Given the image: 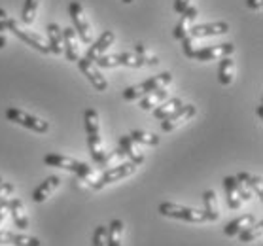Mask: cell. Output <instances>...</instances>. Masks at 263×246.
<instances>
[{"mask_svg":"<svg viewBox=\"0 0 263 246\" xmlns=\"http://www.w3.org/2000/svg\"><path fill=\"white\" fill-rule=\"evenodd\" d=\"M239 182H242L250 192H254L257 195V199H263V180L261 176H252L248 173H239L235 176Z\"/></svg>","mask_w":263,"mask_h":246,"instance_id":"d4e9b609","label":"cell"},{"mask_svg":"<svg viewBox=\"0 0 263 246\" xmlns=\"http://www.w3.org/2000/svg\"><path fill=\"white\" fill-rule=\"evenodd\" d=\"M135 173H137V165H135V163H131V161L120 163V165H116V167L108 168L106 173L102 174L101 178L93 184V187H95V190H102V187L108 186V184L120 182V180H123V178H127V176H133Z\"/></svg>","mask_w":263,"mask_h":246,"instance_id":"9c48e42d","label":"cell"},{"mask_svg":"<svg viewBox=\"0 0 263 246\" xmlns=\"http://www.w3.org/2000/svg\"><path fill=\"white\" fill-rule=\"evenodd\" d=\"M38 6H40V0H25L23 13H21V19L23 23L32 25L36 19V12H38Z\"/></svg>","mask_w":263,"mask_h":246,"instance_id":"1f68e13d","label":"cell"},{"mask_svg":"<svg viewBox=\"0 0 263 246\" xmlns=\"http://www.w3.org/2000/svg\"><path fill=\"white\" fill-rule=\"evenodd\" d=\"M168 91H165V87H161V89L154 91V93H148V95H144L142 99H140V102H138V106L142 110H146V112H149L152 108H156V106H159L165 99H167Z\"/></svg>","mask_w":263,"mask_h":246,"instance_id":"cb8c5ba5","label":"cell"},{"mask_svg":"<svg viewBox=\"0 0 263 246\" xmlns=\"http://www.w3.org/2000/svg\"><path fill=\"white\" fill-rule=\"evenodd\" d=\"M6 118L10 121H13V123H19L21 127L30 129V131H34V133H48L49 131L48 121L40 120V118H36V116L27 114V112H23V110H19V108H8Z\"/></svg>","mask_w":263,"mask_h":246,"instance_id":"52a82bcc","label":"cell"},{"mask_svg":"<svg viewBox=\"0 0 263 246\" xmlns=\"http://www.w3.org/2000/svg\"><path fill=\"white\" fill-rule=\"evenodd\" d=\"M0 184H2V176H0Z\"/></svg>","mask_w":263,"mask_h":246,"instance_id":"ee69618b","label":"cell"},{"mask_svg":"<svg viewBox=\"0 0 263 246\" xmlns=\"http://www.w3.org/2000/svg\"><path fill=\"white\" fill-rule=\"evenodd\" d=\"M239 195H240L242 201H250L252 199V192L245 186V184H242V182H239Z\"/></svg>","mask_w":263,"mask_h":246,"instance_id":"74e56055","label":"cell"},{"mask_svg":"<svg viewBox=\"0 0 263 246\" xmlns=\"http://www.w3.org/2000/svg\"><path fill=\"white\" fill-rule=\"evenodd\" d=\"M6 214H8V201L6 199H2V201H0V223L4 222Z\"/></svg>","mask_w":263,"mask_h":246,"instance_id":"ab89813d","label":"cell"},{"mask_svg":"<svg viewBox=\"0 0 263 246\" xmlns=\"http://www.w3.org/2000/svg\"><path fill=\"white\" fill-rule=\"evenodd\" d=\"M218 78L221 85H231L235 78V63L231 57H223L220 59V70H218Z\"/></svg>","mask_w":263,"mask_h":246,"instance_id":"484cf974","label":"cell"},{"mask_svg":"<svg viewBox=\"0 0 263 246\" xmlns=\"http://www.w3.org/2000/svg\"><path fill=\"white\" fill-rule=\"evenodd\" d=\"M229 32V23L226 21H216V23H204V25H193L192 29L187 30V36H192L193 40L199 38H209V36H220Z\"/></svg>","mask_w":263,"mask_h":246,"instance_id":"4fadbf2b","label":"cell"},{"mask_svg":"<svg viewBox=\"0 0 263 246\" xmlns=\"http://www.w3.org/2000/svg\"><path fill=\"white\" fill-rule=\"evenodd\" d=\"M106 237H108V229L106 225H99L93 233V246H106Z\"/></svg>","mask_w":263,"mask_h":246,"instance_id":"e575fe53","label":"cell"},{"mask_svg":"<svg viewBox=\"0 0 263 246\" xmlns=\"http://www.w3.org/2000/svg\"><path fill=\"white\" fill-rule=\"evenodd\" d=\"M8 13H6V10H2L0 8V49L6 46V30H8Z\"/></svg>","mask_w":263,"mask_h":246,"instance_id":"836d02e7","label":"cell"},{"mask_svg":"<svg viewBox=\"0 0 263 246\" xmlns=\"http://www.w3.org/2000/svg\"><path fill=\"white\" fill-rule=\"evenodd\" d=\"M263 235V222L259 220L257 223H252L250 228H246L245 231H240L237 237H239L240 242H252V240L259 239Z\"/></svg>","mask_w":263,"mask_h":246,"instance_id":"f546056e","label":"cell"},{"mask_svg":"<svg viewBox=\"0 0 263 246\" xmlns=\"http://www.w3.org/2000/svg\"><path fill=\"white\" fill-rule=\"evenodd\" d=\"M197 13L199 12H197V8L195 6H187L184 12L180 13L182 19H180L178 25H176V29H174V38H176V40H182L184 36H187V30H190L187 27L197 19Z\"/></svg>","mask_w":263,"mask_h":246,"instance_id":"d6986e66","label":"cell"},{"mask_svg":"<svg viewBox=\"0 0 263 246\" xmlns=\"http://www.w3.org/2000/svg\"><path fill=\"white\" fill-rule=\"evenodd\" d=\"M8 212L12 214L15 228H19V229L29 228V216H27V210H25V204L21 199H15V197L10 199V201H8Z\"/></svg>","mask_w":263,"mask_h":246,"instance_id":"e0dca14e","label":"cell"},{"mask_svg":"<svg viewBox=\"0 0 263 246\" xmlns=\"http://www.w3.org/2000/svg\"><path fill=\"white\" fill-rule=\"evenodd\" d=\"M116 40V34L114 30H104L101 36H99V40L93 44H89V48H87V53H85V59L89 61H97L101 55L106 53V49L114 44Z\"/></svg>","mask_w":263,"mask_h":246,"instance_id":"5bb4252c","label":"cell"},{"mask_svg":"<svg viewBox=\"0 0 263 246\" xmlns=\"http://www.w3.org/2000/svg\"><path fill=\"white\" fill-rule=\"evenodd\" d=\"M187 6H190V0H174V10H176V13H182Z\"/></svg>","mask_w":263,"mask_h":246,"instance_id":"f35d334b","label":"cell"},{"mask_svg":"<svg viewBox=\"0 0 263 246\" xmlns=\"http://www.w3.org/2000/svg\"><path fill=\"white\" fill-rule=\"evenodd\" d=\"M123 2H125V4H131V2H133V0H123Z\"/></svg>","mask_w":263,"mask_h":246,"instance_id":"7bdbcfd3","label":"cell"},{"mask_svg":"<svg viewBox=\"0 0 263 246\" xmlns=\"http://www.w3.org/2000/svg\"><path fill=\"white\" fill-rule=\"evenodd\" d=\"M84 123H85V133H87V146H89V154L93 157V161L99 167H106L108 165V156L104 148H102V138H101V121H99V114L97 110L87 108L84 114Z\"/></svg>","mask_w":263,"mask_h":246,"instance_id":"6da1fadb","label":"cell"},{"mask_svg":"<svg viewBox=\"0 0 263 246\" xmlns=\"http://www.w3.org/2000/svg\"><path fill=\"white\" fill-rule=\"evenodd\" d=\"M159 212L167 218L184 220V222H192V223L210 222L209 214L204 210L192 209V206H182V204H176V203H161L159 204Z\"/></svg>","mask_w":263,"mask_h":246,"instance_id":"277c9868","label":"cell"},{"mask_svg":"<svg viewBox=\"0 0 263 246\" xmlns=\"http://www.w3.org/2000/svg\"><path fill=\"white\" fill-rule=\"evenodd\" d=\"M8 30L12 32L13 36H17L19 40H23L27 46H30V48H34L36 51H40V53H49V48L48 44H46V40H44L40 34H36V32H32V30H27L23 29L21 25L15 21V19H8Z\"/></svg>","mask_w":263,"mask_h":246,"instance_id":"8992f818","label":"cell"},{"mask_svg":"<svg viewBox=\"0 0 263 246\" xmlns=\"http://www.w3.org/2000/svg\"><path fill=\"white\" fill-rule=\"evenodd\" d=\"M180 106H182V101H180V99H176V97H173V99H165L159 106H156V110H154V116H156L157 120H165L167 116H171L174 110L180 108Z\"/></svg>","mask_w":263,"mask_h":246,"instance_id":"4316f807","label":"cell"},{"mask_svg":"<svg viewBox=\"0 0 263 246\" xmlns=\"http://www.w3.org/2000/svg\"><path fill=\"white\" fill-rule=\"evenodd\" d=\"M171 82H173V74H171V72L157 74V76L146 80V82H142V84L127 87V89L123 91V101H137V99H142L144 95H148V93H154V91L161 89V87L168 85Z\"/></svg>","mask_w":263,"mask_h":246,"instance_id":"3957f363","label":"cell"},{"mask_svg":"<svg viewBox=\"0 0 263 246\" xmlns=\"http://www.w3.org/2000/svg\"><path fill=\"white\" fill-rule=\"evenodd\" d=\"M44 163H46L48 167H57V168L70 171V173H74L76 176H80L82 180L93 182V174H95V171L84 161H76V159L61 156V154H48V156H44Z\"/></svg>","mask_w":263,"mask_h":246,"instance_id":"7a4b0ae2","label":"cell"},{"mask_svg":"<svg viewBox=\"0 0 263 246\" xmlns=\"http://www.w3.org/2000/svg\"><path fill=\"white\" fill-rule=\"evenodd\" d=\"M68 12H70L72 25H74L72 29L76 30V34H78L80 40H82L85 46H89L91 40H93V30H91L89 21H87V17H85L82 4H80V2H76V0H72L70 6H68Z\"/></svg>","mask_w":263,"mask_h":246,"instance_id":"5b68a950","label":"cell"},{"mask_svg":"<svg viewBox=\"0 0 263 246\" xmlns=\"http://www.w3.org/2000/svg\"><path fill=\"white\" fill-rule=\"evenodd\" d=\"M252 223H256V216H252V214H245V216L237 218L233 222H229L226 228H223V233L228 235V237H237L240 231H245L246 228H250Z\"/></svg>","mask_w":263,"mask_h":246,"instance_id":"603a6c76","label":"cell"},{"mask_svg":"<svg viewBox=\"0 0 263 246\" xmlns=\"http://www.w3.org/2000/svg\"><path fill=\"white\" fill-rule=\"evenodd\" d=\"M12 193H13V184H4V182L0 184V201L10 197Z\"/></svg>","mask_w":263,"mask_h":246,"instance_id":"8d00e7d4","label":"cell"},{"mask_svg":"<svg viewBox=\"0 0 263 246\" xmlns=\"http://www.w3.org/2000/svg\"><path fill=\"white\" fill-rule=\"evenodd\" d=\"M256 112H257V118H259V120H261V118H263V106H257V110H256Z\"/></svg>","mask_w":263,"mask_h":246,"instance_id":"b9f144b4","label":"cell"},{"mask_svg":"<svg viewBox=\"0 0 263 246\" xmlns=\"http://www.w3.org/2000/svg\"><path fill=\"white\" fill-rule=\"evenodd\" d=\"M182 49H184V55L192 59L193 53H195V40L192 36H184L182 38Z\"/></svg>","mask_w":263,"mask_h":246,"instance_id":"d590c367","label":"cell"},{"mask_svg":"<svg viewBox=\"0 0 263 246\" xmlns=\"http://www.w3.org/2000/svg\"><path fill=\"white\" fill-rule=\"evenodd\" d=\"M129 137L137 142V144H146V146H157L159 144V137L154 135V133H146V131H140V129H135L131 131Z\"/></svg>","mask_w":263,"mask_h":246,"instance_id":"4dcf8cb0","label":"cell"},{"mask_svg":"<svg viewBox=\"0 0 263 246\" xmlns=\"http://www.w3.org/2000/svg\"><path fill=\"white\" fill-rule=\"evenodd\" d=\"M99 68H116V66H129V68H140L142 61L137 53H114V55H101L95 61Z\"/></svg>","mask_w":263,"mask_h":246,"instance_id":"ba28073f","label":"cell"},{"mask_svg":"<svg viewBox=\"0 0 263 246\" xmlns=\"http://www.w3.org/2000/svg\"><path fill=\"white\" fill-rule=\"evenodd\" d=\"M246 6L250 8V10H261L263 0H246Z\"/></svg>","mask_w":263,"mask_h":246,"instance_id":"60d3db41","label":"cell"},{"mask_svg":"<svg viewBox=\"0 0 263 246\" xmlns=\"http://www.w3.org/2000/svg\"><path fill=\"white\" fill-rule=\"evenodd\" d=\"M203 201H204V212L209 214L210 222H216L220 218V209H218V201H216V193L212 190L203 193Z\"/></svg>","mask_w":263,"mask_h":246,"instance_id":"f1b7e54d","label":"cell"},{"mask_svg":"<svg viewBox=\"0 0 263 246\" xmlns=\"http://www.w3.org/2000/svg\"><path fill=\"white\" fill-rule=\"evenodd\" d=\"M63 53L70 63H76L80 59L78 44H76V30L72 27L63 29Z\"/></svg>","mask_w":263,"mask_h":246,"instance_id":"9a60e30c","label":"cell"},{"mask_svg":"<svg viewBox=\"0 0 263 246\" xmlns=\"http://www.w3.org/2000/svg\"><path fill=\"white\" fill-rule=\"evenodd\" d=\"M0 244L13 246H40V240L29 235H15L12 231H0Z\"/></svg>","mask_w":263,"mask_h":246,"instance_id":"ffe728a7","label":"cell"},{"mask_svg":"<svg viewBox=\"0 0 263 246\" xmlns=\"http://www.w3.org/2000/svg\"><path fill=\"white\" fill-rule=\"evenodd\" d=\"M59 182L61 180L57 178V176H48V178L32 192V201H34V203H44V201L59 187Z\"/></svg>","mask_w":263,"mask_h":246,"instance_id":"44dd1931","label":"cell"},{"mask_svg":"<svg viewBox=\"0 0 263 246\" xmlns=\"http://www.w3.org/2000/svg\"><path fill=\"white\" fill-rule=\"evenodd\" d=\"M48 48L49 53L61 55L63 53V30L57 23H49L48 25Z\"/></svg>","mask_w":263,"mask_h":246,"instance_id":"7402d4cb","label":"cell"},{"mask_svg":"<svg viewBox=\"0 0 263 246\" xmlns=\"http://www.w3.org/2000/svg\"><path fill=\"white\" fill-rule=\"evenodd\" d=\"M135 53L140 57L142 65H146V66H157V65H159V59H157L156 55L149 53L144 44H137V46H135Z\"/></svg>","mask_w":263,"mask_h":246,"instance_id":"d6a6232c","label":"cell"},{"mask_svg":"<svg viewBox=\"0 0 263 246\" xmlns=\"http://www.w3.org/2000/svg\"><path fill=\"white\" fill-rule=\"evenodd\" d=\"M78 66H80V70L84 72V76L91 82V85L95 87L97 91H106L108 89V82L106 78L101 74V70H99V66L95 65V61H89V59H85V57H80L78 61Z\"/></svg>","mask_w":263,"mask_h":246,"instance_id":"8fae6325","label":"cell"},{"mask_svg":"<svg viewBox=\"0 0 263 246\" xmlns=\"http://www.w3.org/2000/svg\"><path fill=\"white\" fill-rule=\"evenodd\" d=\"M223 187H226V199H228V206L231 210H239L242 204V199L239 195V180L235 176H226L223 178Z\"/></svg>","mask_w":263,"mask_h":246,"instance_id":"ac0fdd59","label":"cell"},{"mask_svg":"<svg viewBox=\"0 0 263 246\" xmlns=\"http://www.w3.org/2000/svg\"><path fill=\"white\" fill-rule=\"evenodd\" d=\"M123 222L121 220H114L108 228V237H106V246H121L123 240Z\"/></svg>","mask_w":263,"mask_h":246,"instance_id":"83f0119b","label":"cell"},{"mask_svg":"<svg viewBox=\"0 0 263 246\" xmlns=\"http://www.w3.org/2000/svg\"><path fill=\"white\" fill-rule=\"evenodd\" d=\"M235 51L233 44H218V46H204L201 49H195L192 59L197 61H218L223 57H231Z\"/></svg>","mask_w":263,"mask_h":246,"instance_id":"7c38bea8","label":"cell"},{"mask_svg":"<svg viewBox=\"0 0 263 246\" xmlns=\"http://www.w3.org/2000/svg\"><path fill=\"white\" fill-rule=\"evenodd\" d=\"M120 150H121V154H125L129 159H131V163H135L137 167H140L144 163V152L138 148L137 144H135V140H133L129 135H123V137L120 138Z\"/></svg>","mask_w":263,"mask_h":246,"instance_id":"2e32d148","label":"cell"},{"mask_svg":"<svg viewBox=\"0 0 263 246\" xmlns=\"http://www.w3.org/2000/svg\"><path fill=\"white\" fill-rule=\"evenodd\" d=\"M197 114V106L193 104H182L180 108H176L171 116H167L165 120H161V131L171 133L174 129H178L180 125H184L185 121H190L193 116Z\"/></svg>","mask_w":263,"mask_h":246,"instance_id":"30bf717a","label":"cell"}]
</instances>
